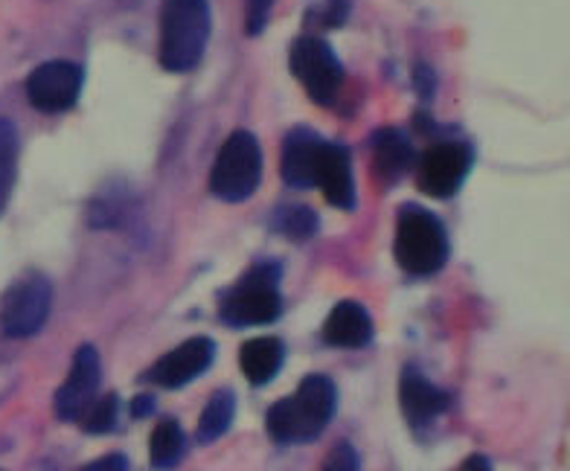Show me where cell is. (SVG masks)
<instances>
[{"label": "cell", "instance_id": "obj_24", "mask_svg": "<svg viewBox=\"0 0 570 471\" xmlns=\"http://www.w3.org/2000/svg\"><path fill=\"white\" fill-rule=\"evenodd\" d=\"M274 3L277 0H245V27H248V36H259L265 30Z\"/></svg>", "mask_w": 570, "mask_h": 471}, {"label": "cell", "instance_id": "obj_8", "mask_svg": "<svg viewBox=\"0 0 570 471\" xmlns=\"http://www.w3.org/2000/svg\"><path fill=\"white\" fill-rule=\"evenodd\" d=\"M474 164V151L463 140H440L422 155L416 169V187L431 198H451L463 187Z\"/></svg>", "mask_w": 570, "mask_h": 471}, {"label": "cell", "instance_id": "obj_22", "mask_svg": "<svg viewBox=\"0 0 570 471\" xmlns=\"http://www.w3.org/2000/svg\"><path fill=\"white\" fill-rule=\"evenodd\" d=\"M117 419H120V396H117V393H108V396L97 399V402L90 404L79 425H82L88 434H108V431L117 428Z\"/></svg>", "mask_w": 570, "mask_h": 471}, {"label": "cell", "instance_id": "obj_21", "mask_svg": "<svg viewBox=\"0 0 570 471\" xmlns=\"http://www.w3.org/2000/svg\"><path fill=\"white\" fill-rule=\"evenodd\" d=\"M271 225L274 230L288 236L294 242H303V239H312L317 233V216L315 209L306 207V204H288V207H279L271 218Z\"/></svg>", "mask_w": 570, "mask_h": 471}, {"label": "cell", "instance_id": "obj_27", "mask_svg": "<svg viewBox=\"0 0 570 471\" xmlns=\"http://www.w3.org/2000/svg\"><path fill=\"white\" fill-rule=\"evenodd\" d=\"M458 471H495V469H492L487 454H472V457H465L463 465H460Z\"/></svg>", "mask_w": 570, "mask_h": 471}, {"label": "cell", "instance_id": "obj_1", "mask_svg": "<svg viewBox=\"0 0 570 471\" xmlns=\"http://www.w3.org/2000/svg\"><path fill=\"white\" fill-rule=\"evenodd\" d=\"M335 411H338V387L332 379L315 373L306 375L292 396L271 404L265 425L271 440L279 445H303L326 431Z\"/></svg>", "mask_w": 570, "mask_h": 471}, {"label": "cell", "instance_id": "obj_18", "mask_svg": "<svg viewBox=\"0 0 570 471\" xmlns=\"http://www.w3.org/2000/svg\"><path fill=\"white\" fill-rule=\"evenodd\" d=\"M233 416H236V396H233V390H216L210 402L204 404L196 440L202 445H210L218 436H225L233 425Z\"/></svg>", "mask_w": 570, "mask_h": 471}, {"label": "cell", "instance_id": "obj_19", "mask_svg": "<svg viewBox=\"0 0 570 471\" xmlns=\"http://www.w3.org/2000/svg\"><path fill=\"white\" fill-rule=\"evenodd\" d=\"M184 449H187V436H184L178 422L175 419H160L158 428L151 431L149 442L151 465L160 471L173 469V465H178L180 457H184Z\"/></svg>", "mask_w": 570, "mask_h": 471}, {"label": "cell", "instance_id": "obj_12", "mask_svg": "<svg viewBox=\"0 0 570 471\" xmlns=\"http://www.w3.org/2000/svg\"><path fill=\"white\" fill-rule=\"evenodd\" d=\"M449 393L428 382L416 366H405L399 375V408L411 428H428L436 416L449 411Z\"/></svg>", "mask_w": 570, "mask_h": 471}, {"label": "cell", "instance_id": "obj_10", "mask_svg": "<svg viewBox=\"0 0 570 471\" xmlns=\"http://www.w3.org/2000/svg\"><path fill=\"white\" fill-rule=\"evenodd\" d=\"M99 384H102V361L99 352L90 344L79 346L70 364V373L65 384L56 393V413L65 422H82L88 408L97 402Z\"/></svg>", "mask_w": 570, "mask_h": 471}, {"label": "cell", "instance_id": "obj_4", "mask_svg": "<svg viewBox=\"0 0 570 471\" xmlns=\"http://www.w3.org/2000/svg\"><path fill=\"white\" fill-rule=\"evenodd\" d=\"M279 312H283V297H279V268L274 262H259L245 271V277L227 288L218 306L222 321L233 330L274 323Z\"/></svg>", "mask_w": 570, "mask_h": 471}, {"label": "cell", "instance_id": "obj_26", "mask_svg": "<svg viewBox=\"0 0 570 471\" xmlns=\"http://www.w3.org/2000/svg\"><path fill=\"white\" fill-rule=\"evenodd\" d=\"M151 411H155V396H151V393H140V396L131 402V416H135V419L149 416Z\"/></svg>", "mask_w": 570, "mask_h": 471}, {"label": "cell", "instance_id": "obj_20", "mask_svg": "<svg viewBox=\"0 0 570 471\" xmlns=\"http://www.w3.org/2000/svg\"><path fill=\"white\" fill-rule=\"evenodd\" d=\"M18 175V131L0 117V213L7 209Z\"/></svg>", "mask_w": 570, "mask_h": 471}, {"label": "cell", "instance_id": "obj_7", "mask_svg": "<svg viewBox=\"0 0 570 471\" xmlns=\"http://www.w3.org/2000/svg\"><path fill=\"white\" fill-rule=\"evenodd\" d=\"M53 308V285L45 274H27L0 300V330L7 337H30L45 330Z\"/></svg>", "mask_w": 570, "mask_h": 471}, {"label": "cell", "instance_id": "obj_9", "mask_svg": "<svg viewBox=\"0 0 570 471\" xmlns=\"http://www.w3.org/2000/svg\"><path fill=\"white\" fill-rule=\"evenodd\" d=\"M85 73L73 61H45L27 79V99L45 114L70 111L79 102Z\"/></svg>", "mask_w": 570, "mask_h": 471}, {"label": "cell", "instance_id": "obj_5", "mask_svg": "<svg viewBox=\"0 0 570 471\" xmlns=\"http://www.w3.org/2000/svg\"><path fill=\"white\" fill-rule=\"evenodd\" d=\"M263 178V149L250 131H233L210 169V193L227 204L248 202Z\"/></svg>", "mask_w": 570, "mask_h": 471}, {"label": "cell", "instance_id": "obj_13", "mask_svg": "<svg viewBox=\"0 0 570 471\" xmlns=\"http://www.w3.org/2000/svg\"><path fill=\"white\" fill-rule=\"evenodd\" d=\"M315 187H321L323 198L338 209L355 207V180L350 151L341 143H323L321 160H317Z\"/></svg>", "mask_w": 570, "mask_h": 471}, {"label": "cell", "instance_id": "obj_11", "mask_svg": "<svg viewBox=\"0 0 570 471\" xmlns=\"http://www.w3.org/2000/svg\"><path fill=\"white\" fill-rule=\"evenodd\" d=\"M213 359H216V344H213L210 337H189L180 346H175L173 352H166L164 359L155 361L146 379L151 384H158V387L178 390L184 384L196 382L198 375L207 373Z\"/></svg>", "mask_w": 570, "mask_h": 471}, {"label": "cell", "instance_id": "obj_14", "mask_svg": "<svg viewBox=\"0 0 570 471\" xmlns=\"http://www.w3.org/2000/svg\"><path fill=\"white\" fill-rule=\"evenodd\" d=\"M323 143L326 140L317 137L312 128H294L292 135L285 137L279 173H283V180L288 184V187L294 189L315 187L317 160H321Z\"/></svg>", "mask_w": 570, "mask_h": 471}, {"label": "cell", "instance_id": "obj_15", "mask_svg": "<svg viewBox=\"0 0 570 471\" xmlns=\"http://www.w3.org/2000/svg\"><path fill=\"white\" fill-rule=\"evenodd\" d=\"M323 341L341 350H361L373 341V317L355 300H341L323 323Z\"/></svg>", "mask_w": 570, "mask_h": 471}, {"label": "cell", "instance_id": "obj_17", "mask_svg": "<svg viewBox=\"0 0 570 471\" xmlns=\"http://www.w3.org/2000/svg\"><path fill=\"white\" fill-rule=\"evenodd\" d=\"M285 361V346L279 337H254L248 344L242 346L239 352V364L242 373L250 384L263 387V384L274 382L279 373V366Z\"/></svg>", "mask_w": 570, "mask_h": 471}, {"label": "cell", "instance_id": "obj_6", "mask_svg": "<svg viewBox=\"0 0 570 471\" xmlns=\"http://www.w3.org/2000/svg\"><path fill=\"white\" fill-rule=\"evenodd\" d=\"M288 65H292V73L297 76V82L303 85L308 99H315L317 105L335 102L341 85H344V68H341L335 50L323 38H297L292 45V52H288Z\"/></svg>", "mask_w": 570, "mask_h": 471}, {"label": "cell", "instance_id": "obj_25", "mask_svg": "<svg viewBox=\"0 0 570 471\" xmlns=\"http://www.w3.org/2000/svg\"><path fill=\"white\" fill-rule=\"evenodd\" d=\"M82 471H128V457L126 454H106L85 465Z\"/></svg>", "mask_w": 570, "mask_h": 471}, {"label": "cell", "instance_id": "obj_23", "mask_svg": "<svg viewBox=\"0 0 570 471\" xmlns=\"http://www.w3.org/2000/svg\"><path fill=\"white\" fill-rule=\"evenodd\" d=\"M321 471H361V457L350 442H338L335 449L326 454Z\"/></svg>", "mask_w": 570, "mask_h": 471}, {"label": "cell", "instance_id": "obj_3", "mask_svg": "<svg viewBox=\"0 0 570 471\" xmlns=\"http://www.w3.org/2000/svg\"><path fill=\"white\" fill-rule=\"evenodd\" d=\"M393 254H396L399 268L407 271L411 277H431L436 271H443L451 254L443 222L420 204L402 207L396 216Z\"/></svg>", "mask_w": 570, "mask_h": 471}, {"label": "cell", "instance_id": "obj_16", "mask_svg": "<svg viewBox=\"0 0 570 471\" xmlns=\"http://www.w3.org/2000/svg\"><path fill=\"white\" fill-rule=\"evenodd\" d=\"M413 160H416V155H413L411 140L396 128H384L373 137V175L375 180H382L384 187L396 184L411 169Z\"/></svg>", "mask_w": 570, "mask_h": 471}, {"label": "cell", "instance_id": "obj_2", "mask_svg": "<svg viewBox=\"0 0 570 471\" xmlns=\"http://www.w3.org/2000/svg\"><path fill=\"white\" fill-rule=\"evenodd\" d=\"M210 41L207 0H164L160 7V68L189 73L198 68Z\"/></svg>", "mask_w": 570, "mask_h": 471}]
</instances>
